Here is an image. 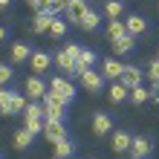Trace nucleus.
I'll return each instance as SVG.
<instances>
[{
    "label": "nucleus",
    "instance_id": "2",
    "mask_svg": "<svg viewBox=\"0 0 159 159\" xmlns=\"http://www.w3.org/2000/svg\"><path fill=\"white\" fill-rule=\"evenodd\" d=\"M23 90H26V96H29V98H35V101H43V96H46V90H49V87L43 84V78H41V75H32L29 81L23 84Z\"/></svg>",
    "mask_w": 159,
    "mask_h": 159
},
{
    "label": "nucleus",
    "instance_id": "13",
    "mask_svg": "<svg viewBox=\"0 0 159 159\" xmlns=\"http://www.w3.org/2000/svg\"><path fill=\"white\" fill-rule=\"evenodd\" d=\"M55 64H58V67L67 72V75H75V58H72L67 49H61L58 55H55Z\"/></svg>",
    "mask_w": 159,
    "mask_h": 159
},
{
    "label": "nucleus",
    "instance_id": "8",
    "mask_svg": "<svg viewBox=\"0 0 159 159\" xmlns=\"http://www.w3.org/2000/svg\"><path fill=\"white\" fill-rule=\"evenodd\" d=\"M49 90H55V93H61V96L67 98V101H72V96H75V87H72V84H70L67 78H61V75L49 81Z\"/></svg>",
    "mask_w": 159,
    "mask_h": 159
},
{
    "label": "nucleus",
    "instance_id": "34",
    "mask_svg": "<svg viewBox=\"0 0 159 159\" xmlns=\"http://www.w3.org/2000/svg\"><path fill=\"white\" fill-rule=\"evenodd\" d=\"M26 3H29L32 9H38V12H41V6H43V0H26Z\"/></svg>",
    "mask_w": 159,
    "mask_h": 159
},
{
    "label": "nucleus",
    "instance_id": "31",
    "mask_svg": "<svg viewBox=\"0 0 159 159\" xmlns=\"http://www.w3.org/2000/svg\"><path fill=\"white\" fill-rule=\"evenodd\" d=\"M148 75H151V81H153V84H159V58H156V61H151V70H148Z\"/></svg>",
    "mask_w": 159,
    "mask_h": 159
},
{
    "label": "nucleus",
    "instance_id": "3",
    "mask_svg": "<svg viewBox=\"0 0 159 159\" xmlns=\"http://www.w3.org/2000/svg\"><path fill=\"white\" fill-rule=\"evenodd\" d=\"M87 12H90L87 0H67V17H70L72 23H81Z\"/></svg>",
    "mask_w": 159,
    "mask_h": 159
},
{
    "label": "nucleus",
    "instance_id": "21",
    "mask_svg": "<svg viewBox=\"0 0 159 159\" xmlns=\"http://www.w3.org/2000/svg\"><path fill=\"white\" fill-rule=\"evenodd\" d=\"M41 12H46V15H52V17H58L61 12H67V6H64V3H58V0H43V6H41Z\"/></svg>",
    "mask_w": 159,
    "mask_h": 159
},
{
    "label": "nucleus",
    "instance_id": "1",
    "mask_svg": "<svg viewBox=\"0 0 159 159\" xmlns=\"http://www.w3.org/2000/svg\"><path fill=\"white\" fill-rule=\"evenodd\" d=\"M43 136L49 139V142H61V139H70L67 136V125H64L61 119H46V125H43Z\"/></svg>",
    "mask_w": 159,
    "mask_h": 159
},
{
    "label": "nucleus",
    "instance_id": "16",
    "mask_svg": "<svg viewBox=\"0 0 159 159\" xmlns=\"http://www.w3.org/2000/svg\"><path fill=\"white\" fill-rule=\"evenodd\" d=\"M133 43H136L133 35H121V38L113 41V52H116V55H127L130 49H133Z\"/></svg>",
    "mask_w": 159,
    "mask_h": 159
},
{
    "label": "nucleus",
    "instance_id": "5",
    "mask_svg": "<svg viewBox=\"0 0 159 159\" xmlns=\"http://www.w3.org/2000/svg\"><path fill=\"white\" fill-rule=\"evenodd\" d=\"M93 133L96 136H110L113 133V119L107 113H96L93 116Z\"/></svg>",
    "mask_w": 159,
    "mask_h": 159
},
{
    "label": "nucleus",
    "instance_id": "19",
    "mask_svg": "<svg viewBox=\"0 0 159 159\" xmlns=\"http://www.w3.org/2000/svg\"><path fill=\"white\" fill-rule=\"evenodd\" d=\"M107 96H110V101H113V104H119V101H125V98L130 96V90H127L121 81H116L113 87H110V93H107Z\"/></svg>",
    "mask_w": 159,
    "mask_h": 159
},
{
    "label": "nucleus",
    "instance_id": "15",
    "mask_svg": "<svg viewBox=\"0 0 159 159\" xmlns=\"http://www.w3.org/2000/svg\"><path fill=\"white\" fill-rule=\"evenodd\" d=\"M121 72H125V64H121V61H116V58L104 61V78L116 81V78H121Z\"/></svg>",
    "mask_w": 159,
    "mask_h": 159
},
{
    "label": "nucleus",
    "instance_id": "25",
    "mask_svg": "<svg viewBox=\"0 0 159 159\" xmlns=\"http://www.w3.org/2000/svg\"><path fill=\"white\" fill-rule=\"evenodd\" d=\"M72 151H75V148H72V142H70V139H61V142H55V156L70 159V156H72Z\"/></svg>",
    "mask_w": 159,
    "mask_h": 159
},
{
    "label": "nucleus",
    "instance_id": "7",
    "mask_svg": "<svg viewBox=\"0 0 159 159\" xmlns=\"http://www.w3.org/2000/svg\"><path fill=\"white\" fill-rule=\"evenodd\" d=\"M23 110H26V98L20 96V93H12L9 104L0 107V113H3V116H17V113H23Z\"/></svg>",
    "mask_w": 159,
    "mask_h": 159
},
{
    "label": "nucleus",
    "instance_id": "30",
    "mask_svg": "<svg viewBox=\"0 0 159 159\" xmlns=\"http://www.w3.org/2000/svg\"><path fill=\"white\" fill-rule=\"evenodd\" d=\"M15 78V70L9 67V64H0V87H3V84H9Z\"/></svg>",
    "mask_w": 159,
    "mask_h": 159
},
{
    "label": "nucleus",
    "instance_id": "12",
    "mask_svg": "<svg viewBox=\"0 0 159 159\" xmlns=\"http://www.w3.org/2000/svg\"><path fill=\"white\" fill-rule=\"evenodd\" d=\"M93 64H96V52L93 49H81V55L75 58V75H81L84 70H93Z\"/></svg>",
    "mask_w": 159,
    "mask_h": 159
},
{
    "label": "nucleus",
    "instance_id": "33",
    "mask_svg": "<svg viewBox=\"0 0 159 159\" xmlns=\"http://www.w3.org/2000/svg\"><path fill=\"white\" fill-rule=\"evenodd\" d=\"M81 49H84V46H78V43H67V52L72 55V58H78V55H81Z\"/></svg>",
    "mask_w": 159,
    "mask_h": 159
},
{
    "label": "nucleus",
    "instance_id": "11",
    "mask_svg": "<svg viewBox=\"0 0 159 159\" xmlns=\"http://www.w3.org/2000/svg\"><path fill=\"white\" fill-rule=\"evenodd\" d=\"M121 84H125L127 90H133V87H139L142 84V70H136V67H125V72H121V78H119Z\"/></svg>",
    "mask_w": 159,
    "mask_h": 159
},
{
    "label": "nucleus",
    "instance_id": "23",
    "mask_svg": "<svg viewBox=\"0 0 159 159\" xmlns=\"http://www.w3.org/2000/svg\"><path fill=\"white\" fill-rule=\"evenodd\" d=\"M104 12H107L110 20H116V17H121L125 6H121V0H107V3H104Z\"/></svg>",
    "mask_w": 159,
    "mask_h": 159
},
{
    "label": "nucleus",
    "instance_id": "20",
    "mask_svg": "<svg viewBox=\"0 0 159 159\" xmlns=\"http://www.w3.org/2000/svg\"><path fill=\"white\" fill-rule=\"evenodd\" d=\"M43 125H46L43 119H32V116H23V127L29 130V133H35V136H41V133H43Z\"/></svg>",
    "mask_w": 159,
    "mask_h": 159
},
{
    "label": "nucleus",
    "instance_id": "36",
    "mask_svg": "<svg viewBox=\"0 0 159 159\" xmlns=\"http://www.w3.org/2000/svg\"><path fill=\"white\" fill-rule=\"evenodd\" d=\"M9 3H12V0H0V9H9Z\"/></svg>",
    "mask_w": 159,
    "mask_h": 159
},
{
    "label": "nucleus",
    "instance_id": "14",
    "mask_svg": "<svg viewBox=\"0 0 159 159\" xmlns=\"http://www.w3.org/2000/svg\"><path fill=\"white\" fill-rule=\"evenodd\" d=\"M125 26H127V35H145V29H148V23H145V17H139V15H130L127 20H125Z\"/></svg>",
    "mask_w": 159,
    "mask_h": 159
},
{
    "label": "nucleus",
    "instance_id": "24",
    "mask_svg": "<svg viewBox=\"0 0 159 159\" xmlns=\"http://www.w3.org/2000/svg\"><path fill=\"white\" fill-rule=\"evenodd\" d=\"M35 142V133H29V130H17V133H15V148H29Z\"/></svg>",
    "mask_w": 159,
    "mask_h": 159
},
{
    "label": "nucleus",
    "instance_id": "29",
    "mask_svg": "<svg viewBox=\"0 0 159 159\" xmlns=\"http://www.w3.org/2000/svg\"><path fill=\"white\" fill-rule=\"evenodd\" d=\"M148 98H151V90H142V87L130 90V101H133V104H145Z\"/></svg>",
    "mask_w": 159,
    "mask_h": 159
},
{
    "label": "nucleus",
    "instance_id": "37",
    "mask_svg": "<svg viewBox=\"0 0 159 159\" xmlns=\"http://www.w3.org/2000/svg\"><path fill=\"white\" fill-rule=\"evenodd\" d=\"M58 3H64V6H67V0H58Z\"/></svg>",
    "mask_w": 159,
    "mask_h": 159
},
{
    "label": "nucleus",
    "instance_id": "32",
    "mask_svg": "<svg viewBox=\"0 0 159 159\" xmlns=\"http://www.w3.org/2000/svg\"><path fill=\"white\" fill-rule=\"evenodd\" d=\"M12 93H15V90H6V87H0V107H6V104H9Z\"/></svg>",
    "mask_w": 159,
    "mask_h": 159
},
{
    "label": "nucleus",
    "instance_id": "9",
    "mask_svg": "<svg viewBox=\"0 0 159 159\" xmlns=\"http://www.w3.org/2000/svg\"><path fill=\"white\" fill-rule=\"evenodd\" d=\"M151 151H153V145H151V139H145V136H136L133 142H130V153L133 156H151Z\"/></svg>",
    "mask_w": 159,
    "mask_h": 159
},
{
    "label": "nucleus",
    "instance_id": "35",
    "mask_svg": "<svg viewBox=\"0 0 159 159\" xmlns=\"http://www.w3.org/2000/svg\"><path fill=\"white\" fill-rule=\"evenodd\" d=\"M6 35H9V32H6V26H0V43L6 41Z\"/></svg>",
    "mask_w": 159,
    "mask_h": 159
},
{
    "label": "nucleus",
    "instance_id": "10",
    "mask_svg": "<svg viewBox=\"0 0 159 159\" xmlns=\"http://www.w3.org/2000/svg\"><path fill=\"white\" fill-rule=\"evenodd\" d=\"M130 142H133V136H130V133H125V130H116V133H113V139H110V145H113V151H116V153L130 151Z\"/></svg>",
    "mask_w": 159,
    "mask_h": 159
},
{
    "label": "nucleus",
    "instance_id": "38",
    "mask_svg": "<svg viewBox=\"0 0 159 159\" xmlns=\"http://www.w3.org/2000/svg\"><path fill=\"white\" fill-rule=\"evenodd\" d=\"M52 159H61V156H52Z\"/></svg>",
    "mask_w": 159,
    "mask_h": 159
},
{
    "label": "nucleus",
    "instance_id": "4",
    "mask_svg": "<svg viewBox=\"0 0 159 159\" xmlns=\"http://www.w3.org/2000/svg\"><path fill=\"white\" fill-rule=\"evenodd\" d=\"M78 78H81V84H84V90H90V93H98L101 84H104V75L96 72V70H84Z\"/></svg>",
    "mask_w": 159,
    "mask_h": 159
},
{
    "label": "nucleus",
    "instance_id": "17",
    "mask_svg": "<svg viewBox=\"0 0 159 159\" xmlns=\"http://www.w3.org/2000/svg\"><path fill=\"white\" fill-rule=\"evenodd\" d=\"M32 58V49H29V43H20L17 41L12 46V64H20V61H29Z\"/></svg>",
    "mask_w": 159,
    "mask_h": 159
},
{
    "label": "nucleus",
    "instance_id": "18",
    "mask_svg": "<svg viewBox=\"0 0 159 159\" xmlns=\"http://www.w3.org/2000/svg\"><path fill=\"white\" fill-rule=\"evenodd\" d=\"M49 23H52V15L38 12V15H35V20H32V32H35V35H41V32H49Z\"/></svg>",
    "mask_w": 159,
    "mask_h": 159
},
{
    "label": "nucleus",
    "instance_id": "22",
    "mask_svg": "<svg viewBox=\"0 0 159 159\" xmlns=\"http://www.w3.org/2000/svg\"><path fill=\"white\" fill-rule=\"evenodd\" d=\"M49 35H52V38H64V35H67V20H64V17H52Z\"/></svg>",
    "mask_w": 159,
    "mask_h": 159
},
{
    "label": "nucleus",
    "instance_id": "6",
    "mask_svg": "<svg viewBox=\"0 0 159 159\" xmlns=\"http://www.w3.org/2000/svg\"><path fill=\"white\" fill-rule=\"evenodd\" d=\"M49 64H52V58H49V55H46L43 49L32 52V58H29V67H32V72H35V75H43V72L49 70Z\"/></svg>",
    "mask_w": 159,
    "mask_h": 159
},
{
    "label": "nucleus",
    "instance_id": "27",
    "mask_svg": "<svg viewBox=\"0 0 159 159\" xmlns=\"http://www.w3.org/2000/svg\"><path fill=\"white\" fill-rule=\"evenodd\" d=\"M78 26H81V29H87V32H93V29L98 26V12H93V9H90V12L84 15V20H81Z\"/></svg>",
    "mask_w": 159,
    "mask_h": 159
},
{
    "label": "nucleus",
    "instance_id": "28",
    "mask_svg": "<svg viewBox=\"0 0 159 159\" xmlns=\"http://www.w3.org/2000/svg\"><path fill=\"white\" fill-rule=\"evenodd\" d=\"M23 116H32V119H43V116H46V110H43V104H41V101H32V104H26Z\"/></svg>",
    "mask_w": 159,
    "mask_h": 159
},
{
    "label": "nucleus",
    "instance_id": "26",
    "mask_svg": "<svg viewBox=\"0 0 159 159\" xmlns=\"http://www.w3.org/2000/svg\"><path fill=\"white\" fill-rule=\"evenodd\" d=\"M107 35H110V41H116V38H121V35H127V26L119 23V17H116V20L107 23Z\"/></svg>",
    "mask_w": 159,
    "mask_h": 159
}]
</instances>
